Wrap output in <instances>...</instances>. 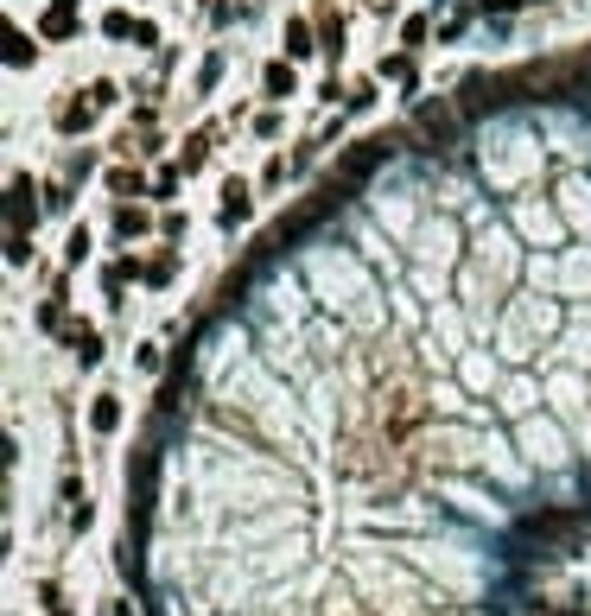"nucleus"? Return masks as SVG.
<instances>
[{
    "label": "nucleus",
    "mask_w": 591,
    "mask_h": 616,
    "mask_svg": "<svg viewBox=\"0 0 591 616\" xmlns=\"http://www.w3.org/2000/svg\"><path fill=\"white\" fill-rule=\"evenodd\" d=\"M591 527V508H534V515H522V540H566V534H579Z\"/></svg>",
    "instance_id": "obj_1"
},
{
    "label": "nucleus",
    "mask_w": 591,
    "mask_h": 616,
    "mask_svg": "<svg viewBox=\"0 0 591 616\" xmlns=\"http://www.w3.org/2000/svg\"><path fill=\"white\" fill-rule=\"evenodd\" d=\"M153 490H159V445H141L128 458V508H153Z\"/></svg>",
    "instance_id": "obj_2"
},
{
    "label": "nucleus",
    "mask_w": 591,
    "mask_h": 616,
    "mask_svg": "<svg viewBox=\"0 0 591 616\" xmlns=\"http://www.w3.org/2000/svg\"><path fill=\"white\" fill-rule=\"evenodd\" d=\"M458 115H464V109H451V102H427V109L414 115V127H420L433 146H451V140H458Z\"/></svg>",
    "instance_id": "obj_3"
},
{
    "label": "nucleus",
    "mask_w": 591,
    "mask_h": 616,
    "mask_svg": "<svg viewBox=\"0 0 591 616\" xmlns=\"http://www.w3.org/2000/svg\"><path fill=\"white\" fill-rule=\"evenodd\" d=\"M185 388H191V350H178V363H172V375L159 381V420H172V413L185 407Z\"/></svg>",
    "instance_id": "obj_4"
},
{
    "label": "nucleus",
    "mask_w": 591,
    "mask_h": 616,
    "mask_svg": "<svg viewBox=\"0 0 591 616\" xmlns=\"http://www.w3.org/2000/svg\"><path fill=\"white\" fill-rule=\"evenodd\" d=\"M38 191H32V178L19 172L13 185H6V229H32V217H38V204H32Z\"/></svg>",
    "instance_id": "obj_5"
},
{
    "label": "nucleus",
    "mask_w": 591,
    "mask_h": 616,
    "mask_svg": "<svg viewBox=\"0 0 591 616\" xmlns=\"http://www.w3.org/2000/svg\"><path fill=\"white\" fill-rule=\"evenodd\" d=\"M248 217H255V197H248L242 178H229V185H223V204H216V223L236 229V223H248Z\"/></svg>",
    "instance_id": "obj_6"
},
{
    "label": "nucleus",
    "mask_w": 591,
    "mask_h": 616,
    "mask_svg": "<svg viewBox=\"0 0 591 616\" xmlns=\"http://www.w3.org/2000/svg\"><path fill=\"white\" fill-rule=\"evenodd\" d=\"M64 350H70L83 369H96V363H102V331H96V324H70V331H64Z\"/></svg>",
    "instance_id": "obj_7"
},
{
    "label": "nucleus",
    "mask_w": 591,
    "mask_h": 616,
    "mask_svg": "<svg viewBox=\"0 0 591 616\" xmlns=\"http://www.w3.org/2000/svg\"><path fill=\"white\" fill-rule=\"evenodd\" d=\"M77 32V0H51L38 19V38H70Z\"/></svg>",
    "instance_id": "obj_8"
},
{
    "label": "nucleus",
    "mask_w": 591,
    "mask_h": 616,
    "mask_svg": "<svg viewBox=\"0 0 591 616\" xmlns=\"http://www.w3.org/2000/svg\"><path fill=\"white\" fill-rule=\"evenodd\" d=\"M261 90L274 96V102H287V96H299V77H293V58H274L268 70H261Z\"/></svg>",
    "instance_id": "obj_9"
},
{
    "label": "nucleus",
    "mask_w": 591,
    "mask_h": 616,
    "mask_svg": "<svg viewBox=\"0 0 591 616\" xmlns=\"http://www.w3.org/2000/svg\"><path fill=\"white\" fill-rule=\"evenodd\" d=\"M90 426L109 439V432H121V394H96V407H90Z\"/></svg>",
    "instance_id": "obj_10"
},
{
    "label": "nucleus",
    "mask_w": 591,
    "mask_h": 616,
    "mask_svg": "<svg viewBox=\"0 0 591 616\" xmlns=\"http://www.w3.org/2000/svg\"><path fill=\"white\" fill-rule=\"evenodd\" d=\"M210 146H216V133H210V127H204V133H191V140H185V153H178V165H185V172H204Z\"/></svg>",
    "instance_id": "obj_11"
},
{
    "label": "nucleus",
    "mask_w": 591,
    "mask_h": 616,
    "mask_svg": "<svg viewBox=\"0 0 591 616\" xmlns=\"http://www.w3.org/2000/svg\"><path fill=\"white\" fill-rule=\"evenodd\" d=\"M109 191L128 204V197H147V178H141L134 165H115V172H109Z\"/></svg>",
    "instance_id": "obj_12"
},
{
    "label": "nucleus",
    "mask_w": 591,
    "mask_h": 616,
    "mask_svg": "<svg viewBox=\"0 0 591 616\" xmlns=\"http://www.w3.org/2000/svg\"><path fill=\"white\" fill-rule=\"evenodd\" d=\"M311 38H318L311 19H287V58H311V51H318Z\"/></svg>",
    "instance_id": "obj_13"
},
{
    "label": "nucleus",
    "mask_w": 591,
    "mask_h": 616,
    "mask_svg": "<svg viewBox=\"0 0 591 616\" xmlns=\"http://www.w3.org/2000/svg\"><path fill=\"white\" fill-rule=\"evenodd\" d=\"M115 236H128V242L147 236V210L141 204H115Z\"/></svg>",
    "instance_id": "obj_14"
},
{
    "label": "nucleus",
    "mask_w": 591,
    "mask_h": 616,
    "mask_svg": "<svg viewBox=\"0 0 591 616\" xmlns=\"http://www.w3.org/2000/svg\"><path fill=\"white\" fill-rule=\"evenodd\" d=\"M134 273H141V267H134V260H109V267H102V292H109V299H115V305H121V286H128V280H134Z\"/></svg>",
    "instance_id": "obj_15"
},
{
    "label": "nucleus",
    "mask_w": 591,
    "mask_h": 616,
    "mask_svg": "<svg viewBox=\"0 0 591 616\" xmlns=\"http://www.w3.org/2000/svg\"><path fill=\"white\" fill-rule=\"evenodd\" d=\"M90 115H96V102H64V109H58V127H64V133H83Z\"/></svg>",
    "instance_id": "obj_16"
},
{
    "label": "nucleus",
    "mask_w": 591,
    "mask_h": 616,
    "mask_svg": "<svg viewBox=\"0 0 591 616\" xmlns=\"http://www.w3.org/2000/svg\"><path fill=\"white\" fill-rule=\"evenodd\" d=\"M102 32H109V38H134V32H141V19L115 6V13H102Z\"/></svg>",
    "instance_id": "obj_17"
},
{
    "label": "nucleus",
    "mask_w": 591,
    "mask_h": 616,
    "mask_svg": "<svg viewBox=\"0 0 591 616\" xmlns=\"http://www.w3.org/2000/svg\"><path fill=\"white\" fill-rule=\"evenodd\" d=\"M318 38H324V51H331V58H343V19H337V13H324V19H318Z\"/></svg>",
    "instance_id": "obj_18"
},
{
    "label": "nucleus",
    "mask_w": 591,
    "mask_h": 616,
    "mask_svg": "<svg viewBox=\"0 0 591 616\" xmlns=\"http://www.w3.org/2000/svg\"><path fill=\"white\" fill-rule=\"evenodd\" d=\"M32 58H38V45H32L26 32H6V64L19 70V64H32Z\"/></svg>",
    "instance_id": "obj_19"
},
{
    "label": "nucleus",
    "mask_w": 591,
    "mask_h": 616,
    "mask_svg": "<svg viewBox=\"0 0 591 616\" xmlns=\"http://www.w3.org/2000/svg\"><path fill=\"white\" fill-rule=\"evenodd\" d=\"M38 598H45V616H70V604H64V585H58V579H45V585H38Z\"/></svg>",
    "instance_id": "obj_20"
},
{
    "label": "nucleus",
    "mask_w": 591,
    "mask_h": 616,
    "mask_svg": "<svg viewBox=\"0 0 591 616\" xmlns=\"http://www.w3.org/2000/svg\"><path fill=\"white\" fill-rule=\"evenodd\" d=\"M216 83H223V51H210V58H204V70H197V90H204V96H210Z\"/></svg>",
    "instance_id": "obj_21"
},
{
    "label": "nucleus",
    "mask_w": 591,
    "mask_h": 616,
    "mask_svg": "<svg viewBox=\"0 0 591 616\" xmlns=\"http://www.w3.org/2000/svg\"><path fill=\"white\" fill-rule=\"evenodd\" d=\"M6 260H13V267H26V260H32V242H26V229H6Z\"/></svg>",
    "instance_id": "obj_22"
},
{
    "label": "nucleus",
    "mask_w": 591,
    "mask_h": 616,
    "mask_svg": "<svg viewBox=\"0 0 591 616\" xmlns=\"http://www.w3.org/2000/svg\"><path fill=\"white\" fill-rule=\"evenodd\" d=\"M172 267H178V260H172V254H159V260H147V267H141V280H147V286H165V280H172Z\"/></svg>",
    "instance_id": "obj_23"
},
{
    "label": "nucleus",
    "mask_w": 591,
    "mask_h": 616,
    "mask_svg": "<svg viewBox=\"0 0 591 616\" xmlns=\"http://www.w3.org/2000/svg\"><path fill=\"white\" fill-rule=\"evenodd\" d=\"M382 77H395V83H414V58L401 51V58H382Z\"/></svg>",
    "instance_id": "obj_24"
},
{
    "label": "nucleus",
    "mask_w": 591,
    "mask_h": 616,
    "mask_svg": "<svg viewBox=\"0 0 591 616\" xmlns=\"http://www.w3.org/2000/svg\"><path fill=\"white\" fill-rule=\"evenodd\" d=\"M83 254H90V229H70V242H64V260H70V267H83Z\"/></svg>",
    "instance_id": "obj_25"
},
{
    "label": "nucleus",
    "mask_w": 591,
    "mask_h": 616,
    "mask_svg": "<svg viewBox=\"0 0 591 616\" xmlns=\"http://www.w3.org/2000/svg\"><path fill=\"white\" fill-rule=\"evenodd\" d=\"M178 178H185V165H172V172H159V178H153V197H178Z\"/></svg>",
    "instance_id": "obj_26"
},
{
    "label": "nucleus",
    "mask_w": 591,
    "mask_h": 616,
    "mask_svg": "<svg viewBox=\"0 0 591 616\" xmlns=\"http://www.w3.org/2000/svg\"><path fill=\"white\" fill-rule=\"evenodd\" d=\"M58 299H64V292H58ZM58 299H45V305H38V324H45V331H58V324H64V305H58Z\"/></svg>",
    "instance_id": "obj_27"
},
{
    "label": "nucleus",
    "mask_w": 591,
    "mask_h": 616,
    "mask_svg": "<svg viewBox=\"0 0 591 616\" xmlns=\"http://www.w3.org/2000/svg\"><path fill=\"white\" fill-rule=\"evenodd\" d=\"M401 45H407V51L427 45V19H407V26H401Z\"/></svg>",
    "instance_id": "obj_28"
},
{
    "label": "nucleus",
    "mask_w": 591,
    "mask_h": 616,
    "mask_svg": "<svg viewBox=\"0 0 591 616\" xmlns=\"http://www.w3.org/2000/svg\"><path fill=\"white\" fill-rule=\"evenodd\" d=\"M90 521H96V508H90V502H70V534H83Z\"/></svg>",
    "instance_id": "obj_29"
},
{
    "label": "nucleus",
    "mask_w": 591,
    "mask_h": 616,
    "mask_svg": "<svg viewBox=\"0 0 591 616\" xmlns=\"http://www.w3.org/2000/svg\"><path fill=\"white\" fill-rule=\"evenodd\" d=\"M343 102H350V109H369V102H375V83H356V90H350Z\"/></svg>",
    "instance_id": "obj_30"
},
{
    "label": "nucleus",
    "mask_w": 591,
    "mask_h": 616,
    "mask_svg": "<svg viewBox=\"0 0 591 616\" xmlns=\"http://www.w3.org/2000/svg\"><path fill=\"white\" fill-rule=\"evenodd\" d=\"M90 172H96V153H77V159H70V185H77V178H90Z\"/></svg>",
    "instance_id": "obj_31"
},
{
    "label": "nucleus",
    "mask_w": 591,
    "mask_h": 616,
    "mask_svg": "<svg viewBox=\"0 0 591 616\" xmlns=\"http://www.w3.org/2000/svg\"><path fill=\"white\" fill-rule=\"evenodd\" d=\"M515 6H522V0H477V13H496V19H502V13H515Z\"/></svg>",
    "instance_id": "obj_32"
},
{
    "label": "nucleus",
    "mask_w": 591,
    "mask_h": 616,
    "mask_svg": "<svg viewBox=\"0 0 591 616\" xmlns=\"http://www.w3.org/2000/svg\"><path fill=\"white\" fill-rule=\"evenodd\" d=\"M109 616H134V611H128V604H109Z\"/></svg>",
    "instance_id": "obj_33"
},
{
    "label": "nucleus",
    "mask_w": 591,
    "mask_h": 616,
    "mask_svg": "<svg viewBox=\"0 0 591 616\" xmlns=\"http://www.w3.org/2000/svg\"><path fill=\"white\" fill-rule=\"evenodd\" d=\"M229 6H236V0H229Z\"/></svg>",
    "instance_id": "obj_34"
}]
</instances>
